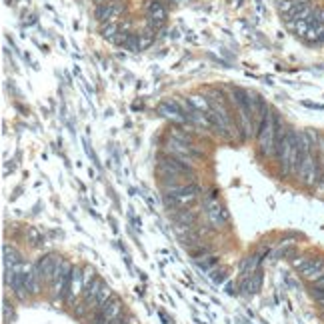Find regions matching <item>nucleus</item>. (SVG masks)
Wrapping results in <instances>:
<instances>
[{
  "label": "nucleus",
  "instance_id": "obj_26",
  "mask_svg": "<svg viewBox=\"0 0 324 324\" xmlns=\"http://www.w3.org/2000/svg\"><path fill=\"white\" fill-rule=\"evenodd\" d=\"M124 320H126V314H120V316H116L114 320H110L108 324H124Z\"/></svg>",
  "mask_w": 324,
  "mask_h": 324
},
{
  "label": "nucleus",
  "instance_id": "obj_30",
  "mask_svg": "<svg viewBox=\"0 0 324 324\" xmlns=\"http://www.w3.org/2000/svg\"><path fill=\"white\" fill-rule=\"evenodd\" d=\"M166 2H174V4H180L182 0H166Z\"/></svg>",
  "mask_w": 324,
  "mask_h": 324
},
{
  "label": "nucleus",
  "instance_id": "obj_18",
  "mask_svg": "<svg viewBox=\"0 0 324 324\" xmlns=\"http://www.w3.org/2000/svg\"><path fill=\"white\" fill-rule=\"evenodd\" d=\"M120 32V22H108V24H100V36L108 40V42H112L114 40V36Z\"/></svg>",
  "mask_w": 324,
  "mask_h": 324
},
{
  "label": "nucleus",
  "instance_id": "obj_28",
  "mask_svg": "<svg viewBox=\"0 0 324 324\" xmlns=\"http://www.w3.org/2000/svg\"><path fill=\"white\" fill-rule=\"evenodd\" d=\"M312 288H324V276L322 278H318V280L312 284Z\"/></svg>",
  "mask_w": 324,
  "mask_h": 324
},
{
  "label": "nucleus",
  "instance_id": "obj_9",
  "mask_svg": "<svg viewBox=\"0 0 324 324\" xmlns=\"http://www.w3.org/2000/svg\"><path fill=\"white\" fill-rule=\"evenodd\" d=\"M198 214H200V206L194 204L190 208H182V210H174V212H168L172 222H178V224H186V226H194L198 224Z\"/></svg>",
  "mask_w": 324,
  "mask_h": 324
},
{
  "label": "nucleus",
  "instance_id": "obj_17",
  "mask_svg": "<svg viewBox=\"0 0 324 324\" xmlns=\"http://www.w3.org/2000/svg\"><path fill=\"white\" fill-rule=\"evenodd\" d=\"M138 34H140V46H142V50L150 48V46L154 44V40H156V32H154L152 28H148L146 24H144V28H142Z\"/></svg>",
  "mask_w": 324,
  "mask_h": 324
},
{
  "label": "nucleus",
  "instance_id": "obj_8",
  "mask_svg": "<svg viewBox=\"0 0 324 324\" xmlns=\"http://www.w3.org/2000/svg\"><path fill=\"white\" fill-rule=\"evenodd\" d=\"M262 288V270L258 268L254 274H250L248 278H240V284H238V290L240 294L244 296H254L258 294Z\"/></svg>",
  "mask_w": 324,
  "mask_h": 324
},
{
  "label": "nucleus",
  "instance_id": "obj_7",
  "mask_svg": "<svg viewBox=\"0 0 324 324\" xmlns=\"http://www.w3.org/2000/svg\"><path fill=\"white\" fill-rule=\"evenodd\" d=\"M204 210H206V218L212 228H222L230 222V212L218 202L216 196H210L204 200Z\"/></svg>",
  "mask_w": 324,
  "mask_h": 324
},
{
  "label": "nucleus",
  "instance_id": "obj_2",
  "mask_svg": "<svg viewBox=\"0 0 324 324\" xmlns=\"http://www.w3.org/2000/svg\"><path fill=\"white\" fill-rule=\"evenodd\" d=\"M282 120L278 118V112L270 106L268 114L256 134V142H258V150L262 156L266 158H274L276 154V136H278V128H280Z\"/></svg>",
  "mask_w": 324,
  "mask_h": 324
},
{
  "label": "nucleus",
  "instance_id": "obj_16",
  "mask_svg": "<svg viewBox=\"0 0 324 324\" xmlns=\"http://www.w3.org/2000/svg\"><path fill=\"white\" fill-rule=\"evenodd\" d=\"M194 264L202 270V272H210L212 268L218 266V256H214V254H204V256H200V258H194Z\"/></svg>",
  "mask_w": 324,
  "mask_h": 324
},
{
  "label": "nucleus",
  "instance_id": "obj_3",
  "mask_svg": "<svg viewBox=\"0 0 324 324\" xmlns=\"http://www.w3.org/2000/svg\"><path fill=\"white\" fill-rule=\"evenodd\" d=\"M72 268H74V264H72L68 258H64L62 264H60V268H58V272H56V276H54L52 284L48 286V290H50V300H52L54 304L64 302L66 290H68V284H70V276H72Z\"/></svg>",
  "mask_w": 324,
  "mask_h": 324
},
{
  "label": "nucleus",
  "instance_id": "obj_25",
  "mask_svg": "<svg viewBox=\"0 0 324 324\" xmlns=\"http://www.w3.org/2000/svg\"><path fill=\"white\" fill-rule=\"evenodd\" d=\"M226 294H230V296H234V294H236V286H234L232 282H228V284H226Z\"/></svg>",
  "mask_w": 324,
  "mask_h": 324
},
{
  "label": "nucleus",
  "instance_id": "obj_29",
  "mask_svg": "<svg viewBox=\"0 0 324 324\" xmlns=\"http://www.w3.org/2000/svg\"><path fill=\"white\" fill-rule=\"evenodd\" d=\"M94 6H102V4H110V2H116V0H92Z\"/></svg>",
  "mask_w": 324,
  "mask_h": 324
},
{
  "label": "nucleus",
  "instance_id": "obj_20",
  "mask_svg": "<svg viewBox=\"0 0 324 324\" xmlns=\"http://www.w3.org/2000/svg\"><path fill=\"white\" fill-rule=\"evenodd\" d=\"M112 296H114V294H112V288H110L108 284H104L102 290H100V294H98V298H96V302H94V308H102ZM94 308H92V310H94Z\"/></svg>",
  "mask_w": 324,
  "mask_h": 324
},
{
  "label": "nucleus",
  "instance_id": "obj_27",
  "mask_svg": "<svg viewBox=\"0 0 324 324\" xmlns=\"http://www.w3.org/2000/svg\"><path fill=\"white\" fill-rule=\"evenodd\" d=\"M124 324H138V318H136V316H132V314H126Z\"/></svg>",
  "mask_w": 324,
  "mask_h": 324
},
{
  "label": "nucleus",
  "instance_id": "obj_6",
  "mask_svg": "<svg viewBox=\"0 0 324 324\" xmlns=\"http://www.w3.org/2000/svg\"><path fill=\"white\" fill-rule=\"evenodd\" d=\"M126 12V4L124 0H116L110 4H102L94 8V18L98 24H108V22H120L122 14Z\"/></svg>",
  "mask_w": 324,
  "mask_h": 324
},
{
  "label": "nucleus",
  "instance_id": "obj_22",
  "mask_svg": "<svg viewBox=\"0 0 324 324\" xmlns=\"http://www.w3.org/2000/svg\"><path fill=\"white\" fill-rule=\"evenodd\" d=\"M26 236H28V240H30V244H32V246H40V244H44V236H42L34 226H30V228L26 230Z\"/></svg>",
  "mask_w": 324,
  "mask_h": 324
},
{
  "label": "nucleus",
  "instance_id": "obj_10",
  "mask_svg": "<svg viewBox=\"0 0 324 324\" xmlns=\"http://www.w3.org/2000/svg\"><path fill=\"white\" fill-rule=\"evenodd\" d=\"M24 284H26V290L30 292V296H36V294H40V290H42V278H40V274H38V270H36V264H30L28 262V266H26V274H24Z\"/></svg>",
  "mask_w": 324,
  "mask_h": 324
},
{
  "label": "nucleus",
  "instance_id": "obj_12",
  "mask_svg": "<svg viewBox=\"0 0 324 324\" xmlns=\"http://www.w3.org/2000/svg\"><path fill=\"white\" fill-rule=\"evenodd\" d=\"M106 282L102 280V278H94L86 288H84V292H82V302L86 304V306H90V310L94 308V302H96V298H98V294H100V290H102V286H104Z\"/></svg>",
  "mask_w": 324,
  "mask_h": 324
},
{
  "label": "nucleus",
  "instance_id": "obj_23",
  "mask_svg": "<svg viewBox=\"0 0 324 324\" xmlns=\"http://www.w3.org/2000/svg\"><path fill=\"white\" fill-rule=\"evenodd\" d=\"M2 304H4V306H2V320H4V324H8L12 320V304L8 302V298H4Z\"/></svg>",
  "mask_w": 324,
  "mask_h": 324
},
{
  "label": "nucleus",
  "instance_id": "obj_14",
  "mask_svg": "<svg viewBox=\"0 0 324 324\" xmlns=\"http://www.w3.org/2000/svg\"><path fill=\"white\" fill-rule=\"evenodd\" d=\"M94 310H102V312L106 314L108 320H114L116 316L124 314V304H122V300H120L118 296H112L102 308H94Z\"/></svg>",
  "mask_w": 324,
  "mask_h": 324
},
{
  "label": "nucleus",
  "instance_id": "obj_11",
  "mask_svg": "<svg viewBox=\"0 0 324 324\" xmlns=\"http://www.w3.org/2000/svg\"><path fill=\"white\" fill-rule=\"evenodd\" d=\"M300 276L304 278V280H308V282H316L318 278H322L324 276V256H314L310 262H308V266L304 270H300Z\"/></svg>",
  "mask_w": 324,
  "mask_h": 324
},
{
  "label": "nucleus",
  "instance_id": "obj_21",
  "mask_svg": "<svg viewBox=\"0 0 324 324\" xmlns=\"http://www.w3.org/2000/svg\"><path fill=\"white\" fill-rule=\"evenodd\" d=\"M206 274H208V278L214 282L216 286H220V284L226 280V276H228V274H226V270L222 268V266H216V268H212L210 272H206Z\"/></svg>",
  "mask_w": 324,
  "mask_h": 324
},
{
  "label": "nucleus",
  "instance_id": "obj_24",
  "mask_svg": "<svg viewBox=\"0 0 324 324\" xmlns=\"http://www.w3.org/2000/svg\"><path fill=\"white\" fill-rule=\"evenodd\" d=\"M128 36H130V32H126V30H120V32L114 36L112 44H114V46H124V44H126V40H128Z\"/></svg>",
  "mask_w": 324,
  "mask_h": 324
},
{
  "label": "nucleus",
  "instance_id": "obj_13",
  "mask_svg": "<svg viewBox=\"0 0 324 324\" xmlns=\"http://www.w3.org/2000/svg\"><path fill=\"white\" fill-rule=\"evenodd\" d=\"M144 10H146V16H150V18L168 20V8H166L164 0H146Z\"/></svg>",
  "mask_w": 324,
  "mask_h": 324
},
{
  "label": "nucleus",
  "instance_id": "obj_4",
  "mask_svg": "<svg viewBox=\"0 0 324 324\" xmlns=\"http://www.w3.org/2000/svg\"><path fill=\"white\" fill-rule=\"evenodd\" d=\"M62 256L60 254H56V252H48V254H44V256H40L38 258V262H34L36 264V270H38V274H40V278H42V284L44 286H50L54 280V276H56V272L60 268V264H62Z\"/></svg>",
  "mask_w": 324,
  "mask_h": 324
},
{
  "label": "nucleus",
  "instance_id": "obj_1",
  "mask_svg": "<svg viewBox=\"0 0 324 324\" xmlns=\"http://www.w3.org/2000/svg\"><path fill=\"white\" fill-rule=\"evenodd\" d=\"M156 174H158V178H160L162 186L188 184V182H194L196 168L186 166V164L178 162L176 158H172V156L160 152L158 158H156Z\"/></svg>",
  "mask_w": 324,
  "mask_h": 324
},
{
  "label": "nucleus",
  "instance_id": "obj_5",
  "mask_svg": "<svg viewBox=\"0 0 324 324\" xmlns=\"http://www.w3.org/2000/svg\"><path fill=\"white\" fill-rule=\"evenodd\" d=\"M82 292H84V274H82L80 266L74 264L72 276H70V284H68V290H66V298H64V306L68 310H72L80 302Z\"/></svg>",
  "mask_w": 324,
  "mask_h": 324
},
{
  "label": "nucleus",
  "instance_id": "obj_19",
  "mask_svg": "<svg viewBox=\"0 0 324 324\" xmlns=\"http://www.w3.org/2000/svg\"><path fill=\"white\" fill-rule=\"evenodd\" d=\"M122 48L128 50V52H140V50H142V46H140V34H138V32H130V36H128V40H126V44H124Z\"/></svg>",
  "mask_w": 324,
  "mask_h": 324
},
{
  "label": "nucleus",
  "instance_id": "obj_15",
  "mask_svg": "<svg viewBox=\"0 0 324 324\" xmlns=\"http://www.w3.org/2000/svg\"><path fill=\"white\" fill-rule=\"evenodd\" d=\"M186 102L194 108V110H200V112H204V114L210 112V102H208V98L202 96V94H190Z\"/></svg>",
  "mask_w": 324,
  "mask_h": 324
}]
</instances>
